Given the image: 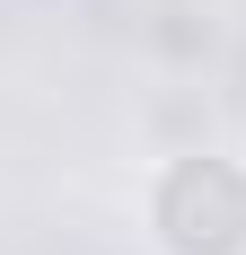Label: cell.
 <instances>
[{
	"label": "cell",
	"mask_w": 246,
	"mask_h": 255,
	"mask_svg": "<svg viewBox=\"0 0 246 255\" xmlns=\"http://www.w3.org/2000/svg\"><path fill=\"white\" fill-rule=\"evenodd\" d=\"M141 247L149 255H246V150L185 141L141 176Z\"/></svg>",
	"instance_id": "obj_1"
},
{
	"label": "cell",
	"mask_w": 246,
	"mask_h": 255,
	"mask_svg": "<svg viewBox=\"0 0 246 255\" xmlns=\"http://www.w3.org/2000/svg\"><path fill=\"white\" fill-rule=\"evenodd\" d=\"M149 53H158L167 71H202V62L220 53V35H211V18H194V9H158V18H149Z\"/></svg>",
	"instance_id": "obj_2"
}]
</instances>
